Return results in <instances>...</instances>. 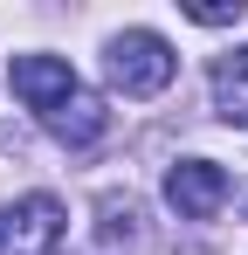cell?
I'll return each mask as SVG.
<instances>
[{"label":"cell","mask_w":248,"mask_h":255,"mask_svg":"<svg viewBox=\"0 0 248 255\" xmlns=\"http://www.w3.org/2000/svg\"><path fill=\"white\" fill-rule=\"evenodd\" d=\"M104 69H111V90H124V97H159V90L172 83V69H179V55H172V42L152 35V28H124V35H111V48H104Z\"/></svg>","instance_id":"6da1fadb"},{"label":"cell","mask_w":248,"mask_h":255,"mask_svg":"<svg viewBox=\"0 0 248 255\" xmlns=\"http://www.w3.org/2000/svg\"><path fill=\"white\" fill-rule=\"evenodd\" d=\"M62 228H69L62 200L55 193H28V200H14V207L0 214V249L7 255H55Z\"/></svg>","instance_id":"7a4b0ae2"},{"label":"cell","mask_w":248,"mask_h":255,"mask_svg":"<svg viewBox=\"0 0 248 255\" xmlns=\"http://www.w3.org/2000/svg\"><path fill=\"white\" fill-rule=\"evenodd\" d=\"M7 83H14V97L28 104V111H41V118H55L69 97H76V69L62 62V55H14V69H7Z\"/></svg>","instance_id":"3957f363"},{"label":"cell","mask_w":248,"mask_h":255,"mask_svg":"<svg viewBox=\"0 0 248 255\" xmlns=\"http://www.w3.org/2000/svg\"><path fill=\"white\" fill-rule=\"evenodd\" d=\"M165 200L179 221H214V214L228 207V172L214 166V159H179V166L165 172Z\"/></svg>","instance_id":"277c9868"},{"label":"cell","mask_w":248,"mask_h":255,"mask_svg":"<svg viewBox=\"0 0 248 255\" xmlns=\"http://www.w3.org/2000/svg\"><path fill=\"white\" fill-rule=\"evenodd\" d=\"M41 125L55 131V138H62V145H97V138H104V125H111V111H104V97H90V90H76V97H69V104H62V111H55V118H41Z\"/></svg>","instance_id":"5b68a950"},{"label":"cell","mask_w":248,"mask_h":255,"mask_svg":"<svg viewBox=\"0 0 248 255\" xmlns=\"http://www.w3.org/2000/svg\"><path fill=\"white\" fill-rule=\"evenodd\" d=\"M214 111H221V125H242L248 131V48L235 55H214Z\"/></svg>","instance_id":"8992f818"},{"label":"cell","mask_w":248,"mask_h":255,"mask_svg":"<svg viewBox=\"0 0 248 255\" xmlns=\"http://www.w3.org/2000/svg\"><path fill=\"white\" fill-rule=\"evenodd\" d=\"M97 221H104V228H97L104 242H131V235H138V207L118 200V193H104V200H97Z\"/></svg>","instance_id":"52a82bcc"},{"label":"cell","mask_w":248,"mask_h":255,"mask_svg":"<svg viewBox=\"0 0 248 255\" xmlns=\"http://www.w3.org/2000/svg\"><path fill=\"white\" fill-rule=\"evenodd\" d=\"M248 14V0H186V21H200V28H235Z\"/></svg>","instance_id":"ba28073f"},{"label":"cell","mask_w":248,"mask_h":255,"mask_svg":"<svg viewBox=\"0 0 248 255\" xmlns=\"http://www.w3.org/2000/svg\"><path fill=\"white\" fill-rule=\"evenodd\" d=\"M0 255H7V249H0Z\"/></svg>","instance_id":"9c48e42d"}]
</instances>
